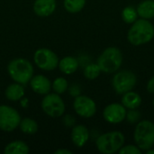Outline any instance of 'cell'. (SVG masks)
Wrapping results in <instances>:
<instances>
[{
    "label": "cell",
    "mask_w": 154,
    "mask_h": 154,
    "mask_svg": "<svg viewBox=\"0 0 154 154\" xmlns=\"http://www.w3.org/2000/svg\"><path fill=\"white\" fill-rule=\"evenodd\" d=\"M73 107L76 113L84 118H90L97 112L96 103L87 96H78L74 100Z\"/></svg>",
    "instance_id": "cell-10"
},
{
    "label": "cell",
    "mask_w": 154,
    "mask_h": 154,
    "mask_svg": "<svg viewBox=\"0 0 154 154\" xmlns=\"http://www.w3.org/2000/svg\"><path fill=\"white\" fill-rule=\"evenodd\" d=\"M146 152H146L147 154H154V150H151V149H149V150H147Z\"/></svg>",
    "instance_id": "cell-29"
},
{
    "label": "cell",
    "mask_w": 154,
    "mask_h": 154,
    "mask_svg": "<svg viewBox=\"0 0 154 154\" xmlns=\"http://www.w3.org/2000/svg\"><path fill=\"white\" fill-rule=\"evenodd\" d=\"M24 95V89L20 83H14L9 85L5 89V97L10 101L20 100Z\"/></svg>",
    "instance_id": "cell-18"
},
{
    "label": "cell",
    "mask_w": 154,
    "mask_h": 154,
    "mask_svg": "<svg viewBox=\"0 0 154 154\" xmlns=\"http://www.w3.org/2000/svg\"><path fill=\"white\" fill-rule=\"evenodd\" d=\"M123 63V55L119 49L109 47L106 49L97 60L100 70L105 73H114L119 69Z\"/></svg>",
    "instance_id": "cell-4"
},
{
    "label": "cell",
    "mask_w": 154,
    "mask_h": 154,
    "mask_svg": "<svg viewBox=\"0 0 154 154\" xmlns=\"http://www.w3.org/2000/svg\"><path fill=\"white\" fill-rule=\"evenodd\" d=\"M56 9V0H35L33 12L40 17L51 15Z\"/></svg>",
    "instance_id": "cell-12"
},
{
    "label": "cell",
    "mask_w": 154,
    "mask_h": 154,
    "mask_svg": "<svg viewBox=\"0 0 154 154\" xmlns=\"http://www.w3.org/2000/svg\"><path fill=\"white\" fill-rule=\"evenodd\" d=\"M122 104L125 106V108L136 109L142 104L141 96L135 92H133L132 90L128 91L124 94V97L122 98Z\"/></svg>",
    "instance_id": "cell-16"
},
{
    "label": "cell",
    "mask_w": 154,
    "mask_h": 154,
    "mask_svg": "<svg viewBox=\"0 0 154 154\" xmlns=\"http://www.w3.org/2000/svg\"><path fill=\"white\" fill-rule=\"evenodd\" d=\"M153 106H154V99H153Z\"/></svg>",
    "instance_id": "cell-30"
},
{
    "label": "cell",
    "mask_w": 154,
    "mask_h": 154,
    "mask_svg": "<svg viewBox=\"0 0 154 154\" xmlns=\"http://www.w3.org/2000/svg\"><path fill=\"white\" fill-rule=\"evenodd\" d=\"M147 90H148V92L154 94V77H152L149 80V82L147 84Z\"/></svg>",
    "instance_id": "cell-27"
},
{
    "label": "cell",
    "mask_w": 154,
    "mask_h": 154,
    "mask_svg": "<svg viewBox=\"0 0 154 154\" xmlns=\"http://www.w3.org/2000/svg\"><path fill=\"white\" fill-rule=\"evenodd\" d=\"M153 1H154V0H153Z\"/></svg>",
    "instance_id": "cell-31"
},
{
    "label": "cell",
    "mask_w": 154,
    "mask_h": 154,
    "mask_svg": "<svg viewBox=\"0 0 154 154\" xmlns=\"http://www.w3.org/2000/svg\"><path fill=\"white\" fill-rule=\"evenodd\" d=\"M30 85L33 92L40 95H47L51 90V81L42 75H36L30 80Z\"/></svg>",
    "instance_id": "cell-13"
},
{
    "label": "cell",
    "mask_w": 154,
    "mask_h": 154,
    "mask_svg": "<svg viewBox=\"0 0 154 154\" xmlns=\"http://www.w3.org/2000/svg\"><path fill=\"white\" fill-rule=\"evenodd\" d=\"M72 152L68 150H64V149H60V150H57L55 152V154H71Z\"/></svg>",
    "instance_id": "cell-28"
},
{
    "label": "cell",
    "mask_w": 154,
    "mask_h": 154,
    "mask_svg": "<svg viewBox=\"0 0 154 154\" xmlns=\"http://www.w3.org/2000/svg\"><path fill=\"white\" fill-rule=\"evenodd\" d=\"M19 127H20V130L25 134H34L38 130V125L36 121L29 117L21 119Z\"/></svg>",
    "instance_id": "cell-20"
},
{
    "label": "cell",
    "mask_w": 154,
    "mask_h": 154,
    "mask_svg": "<svg viewBox=\"0 0 154 154\" xmlns=\"http://www.w3.org/2000/svg\"><path fill=\"white\" fill-rule=\"evenodd\" d=\"M7 71L13 80L22 85L28 83L33 75V68L31 62L22 58L11 60L7 66Z\"/></svg>",
    "instance_id": "cell-2"
},
{
    "label": "cell",
    "mask_w": 154,
    "mask_h": 154,
    "mask_svg": "<svg viewBox=\"0 0 154 154\" xmlns=\"http://www.w3.org/2000/svg\"><path fill=\"white\" fill-rule=\"evenodd\" d=\"M43 112L53 118L60 117L64 114L65 104L59 94H47L42 101Z\"/></svg>",
    "instance_id": "cell-7"
},
{
    "label": "cell",
    "mask_w": 154,
    "mask_h": 154,
    "mask_svg": "<svg viewBox=\"0 0 154 154\" xmlns=\"http://www.w3.org/2000/svg\"><path fill=\"white\" fill-rule=\"evenodd\" d=\"M134 141L141 151L152 149L154 145V124L144 120L138 123L134 130Z\"/></svg>",
    "instance_id": "cell-5"
},
{
    "label": "cell",
    "mask_w": 154,
    "mask_h": 154,
    "mask_svg": "<svg viewBox=\"0 0 154 154\" xmlns=\"http://www.w3.org/2000/svg\"><path fill=\"white\" fill-rule=\"evenodd\" d=\"M136 82V76L130 70H122L117 72L112 80L114 89L120 95H124L125 93L131 91L135 87Z\"/></svg>",
    "instance_id": "cell-6"
},
{
    "label": "cell",
    "mask_w": 154,
    "mask_h": 154,
    "mask_svg": "<svg viewBox=\"0 0 154 154\" xmlns=\"http://www.w3.org/2000/svg\"><path fill=\"white\" fill-rule=\"evenodd\" d=\"M88 138H89V132L86 126L79 125L73 127L71 132V140L76 147L78 148L83 147L88 141Z\"/></svg>",
    "instance_id": "cell-14"
},
{
    "label": "cell",
    "mask_w": 154,
    "mask_h": 154,
    "mask_svg": "<svg viewBox=\"0 0 154 154\" xmlns=\"http://www.w3.org/2000/svg\"><path fill=\"white\" fill-rule=\"evenodd\" d=\"M33 60L38 68L47 71L55 69L60 61L56 53L45 48L37 50L34 53Z\"/></svg>",
    "instance_id": "cell-9"
},
{
    "label": "cell",
    "mask_w": 154,
    "mask_h": 154,
    "mask_svg": "<svg viewBox=\"0 0 154 154\" xmlns=\"http://www.w3.org/2000/svg\"><path fill=\"white\" fill-rule=\"evenodd\" d=\"M154 37V27L147 19L136 20L131 26L127 38L128 41L135 46L145 44L151 42Z\"/></svg>",
    "instance_id": "cell-1"
},
{
    "label": "cell",
    "mask_w": 154,
    "mask_h": 154,
    "mask_svg": "<svg viewBox=\"0 0 154 154\" xmlns=\"http://www.w3.org/2000/svg\"><path fill=\"white\" fill-rule=\"evenodd\" d=\"M126 109L124 105L113 103L108 105L103 112L105 120L110 124H119L126 118Z\"/></svg>",
    "instance_id": "cell-11"
},
{
    "label": "cell",
    "mask_w": 154,
    "mask_h": 154,
    "mask_svg": "<svg viewBox=\"0 0 154 154\" xmlns=\"http://www.w3.org/2000/svg\"><path fill=\"white\" fill-rule=\"evenodd\" d=\"M52 89L56 94H63L68 89V81L64 78H57L52 83Z\"/></svg>",
    "instance_id": "cell-24"
},
{
    "label": "cell",
    "mask_w": 154,
    "mask_h": 154,
    "mask_svg": "<svg viewBox=\"0 0 154 154\" xmlns=\"http://www.w3.org/2000/svg\"><path fill=\"white\" fill-rule=\"evenodd\" d=\"M125 143V136L121 132L114 131L100 135L96 145L97 150L104 154H113L118 152Z\"/></svg>",
    "instance_id": "cell-3"
},
{
    "label": "cell",
    "mask_w": 154,
    "mask_h": 154,
    "mask_svg": "<svg viewBox=\"0 0 154 154\" xmlns=\"http://www.w3.org/2000/svg\"><path fill=\"white\" fill-rule=\"evenodd\" d=\"M100 72H101V70H100V68L98 67V65L94 64V63L88 65L84 69V76L88 79H97L99 76Z\"/></svg>",
    "instance_id": "cell-23"
},
{
    "label": "cell",
    "mask_w": 154,
    "mask_h": 154,
    "mask_svg": "<svg viewBox=\"0 0 154 154\" xmlns=\"http://www.w3.org/2000/svg\"><path fill=\"white\" fill-rule=\"evenodd\" d=\"M21 116L17 110L8 106H0V129L12 132L19 126Z\"/></svg>",
    "instance_id": "cell-8"
},
{
    "label": "cell",
    "mask_w": 154,
    "mask_h": 154,
    "mask_svg": "<svg viewBox=\"0 0 154 154\" xmlns=\"http://www.w3.org/2000/svg\"><path fill=\"white\" fill-rule=\"evenodd\" d=\"M120 154H140L141 150L134 146V145H126L125 147H122L119 151Z\"/></svg>",
    "instance_id": "cell-26"
},
{
    "label": "cell",
    "mask_w": 154,
    "mask_h": 154,
    "mask_svg": "<svg viewBox=\"0 0 154 154\" xmlns=\"http://www.w3.org/2000/svg\"><path fill=\"white\" fill-rule=\"evenodd\" d=\"M86 5V0H64L65 9L72 14L80 12Z\"/></svg>",
    "instance_id": "cell-21"
},
{
    "label": "cell",
    "mask_w": 154,
    "mask_h": 154,
    "mask_svg": "<svg viewBox=\"0 0 154 154\" xmlns=\"http://www.w3.org/2000/svg\"><path fill=\"white\" fill-rule=\"evenodd\" d=\"M59 68L61 72L67 75L74 73L79 68V61L76 58L68 56L59 61Z\"/></svg>",
    "instance_id": "cell-15"
},
{
    "label": "cell",
    "mask_w": 154,
    "mask_h": 154,
    "mask_svg": "<svg viewBox=\"0 0 154 154\" xmlns=\"http://www.w3.org/2000/svg\"><path fill=\"white\" fill-rule=\"evenodd\" d=\"M137 10L134 9L133 6H127L123 10L122 17L123 20L127 23H134L137 20Z\"/></svg>",
    "instance_id": "cell-22"
},
{
    "label": "cell",
    "mask_w": 154,
    "mask_h": 154,
    "mask_svg": "<svg viewBox=\"0 0 154 154\" xmlns=\"http://www.w3.org/2000/svg\"><path fill=\"white\" fill-rule=\"evenodd\" d=\"M126 118L127 121L131 124H135L137 123L140 118H141V113L135 109H130L127 113H126Z\"/></svg>",
    "instance_id": "cell-25"
},
{
    "label": "cell",
    "mask_w": 154,
    "mask_h": 154,
    "mask_svg": "<svg viewBox=\"0 0 154 154\" xmlns=\"http://www.w3.org/2000/svg\"><path fill=\"white\" fill-rule=\"evenodd\" d=\"M4 152L5 154H27L29 146L22 141H14L5 147Z\"/></svg>",
    "instance_id": "cell-19"
},
{
    "label": "cell",
    "mask_w": 154,
    "mask_h": 154,
    "mask_svg": "<svg viewBox=\"0 0 154 154\" xmlns=\"http://www.w3.org/2000/svg\"><path fill=\"white\" fill-rule=\"evenodd\" d=\"M137 14L143 19H152L154 17V1L144 0L141 2L137 7Z\"/></svg>",
    "instance_id": "cell-17"
}]
</instances>
